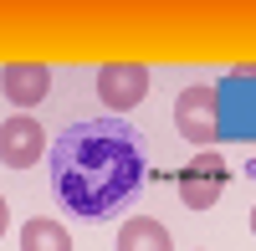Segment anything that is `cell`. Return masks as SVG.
<instances>
[{"mask_svg":"<svg viewBox=\"0 0 256 251\" xmlns=\"http://www.w3.org/2000/svg\"><path fill=\"white\" fill-rule=\"evenodd\" d=\"M251 231H256V205H251Z\"/></svg>","mask_w":256,"mask_h":251,"instance_id":"9c48e42d","label":"cell"},{"mask_svg":"<svg viewBox=\"0 0 256 251\" xmlns=\"http://www.w3.org/2000/svg\"><path fill=\"white\" fill-rule=\"evenodd\" d=\"M118 251H174V241H169V231L159 220H123V231H118Z\"/></svg>","mask_w":256,"mask_h":251,"instance_id":"52a82bcc","label":"cell"},{"mask_svg":"<svg viewBox=\"0 0 256 251\" xmlns=\"http://www.w3.org/2000/svg\"><path fill=\"white\" fill-rule=\"evenodd\" d=\"M41 154H46V134H41V123L10 113L6 134H0V159H6L10 170H26V164H36Z\"/></svg>","mask_w":256,"mask_h":251,"instance_id":"5b68a950","label":"cell"},{"mask_svg":"<svg viewBox=\"0 0 256 251\" xmlns=\"http://www.w3.org/2000/svg\"><path fill=\"white\" fill-rule=\"evenodd\" d=\"M98 98L113 113L138 108L148 98V67H138V62H102L98 67Z\"/></svg>","mask_w":256,"mask_h":251,"instance_id":"7a4b0ae2","label":"cell"},{"mask_svg":"<svg viewBox=\"0 0 256 251\" xmlns=\"http://www.w3.org/2000/svg\"><path fill=\"white\" fill-rule=\"evenodd\" d=\"M174 128L200 149L216 144V88L210 82H195V88H184L174 98Z\"/></svg>","mask_w":256,"mask_h":251,"instance_id":"3957f363","label":"cell"},{"mask_svg":"<svg viewBox=\"0 0 256 251\" xmlns=\"http://www.w3.org/2000/svg\"><path fill=\"white\" fill-rule=\"evenodd\" d=\"M0 88H6V102L10 108H31L52 92V72L41 67V62H10L6 72H0Z\"/></svg>","mask_w":256,"mask_h":251,"instance_id":"8992f818","label":"cell"},{"mask_svg":"<svg viewBox=\"0 0 256 251\" xmlns=\"http://www.w3.org/2000/svg\"><path fill=\"white\" fill-rule=\"evenodd\" d=\"M20 251H72V236L62 231L56 220L36 216V220H26V226H20Z\"/></svg>","mask_w":256,"mask_h":251,"instance_id":"ba28073f","label":"cell"},{"mask_svg":"<svg viewBox=\"0 0 256 251\" xmlns=\"http://www.w3.org/2000/svg\"><path fill=\"white\" fill-rule=\"evenodd\" d=\"M144 134L118 118L72 123L52 149V190L82 220H102L128 205L144 184Z\"/></svg>","mask_w":256,"mask_h":251,"instance_id":"6da1fadb","label":"cell"},{"mask_svg":"<svg viewBox=\"0 0 256 251\" xmlns=\"http://www.w3.org/2000/svg\"><path fill=\"white\" fill-rule=\"evenodd\" d=\"M174 184H180V200L190 205V210H210V205L220 200V184H226V164H220V154H200V159H190L184 170L174 174Z\"/></svg>","mask_w":256,"mask_h":251,"instance_id":"277c9868","label":"cell"}]
</instances>
